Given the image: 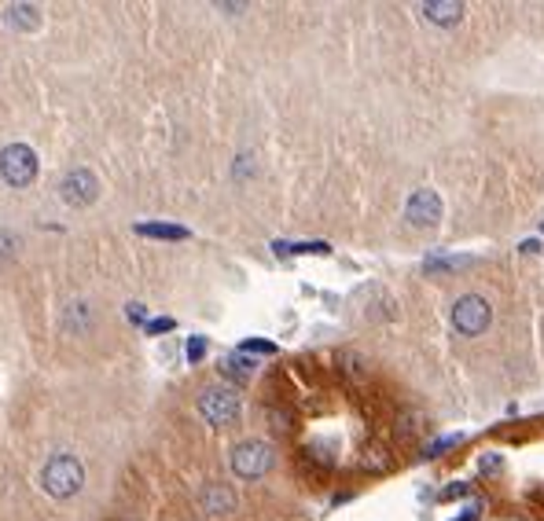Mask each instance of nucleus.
Segmentation results:
<instances>
[{
  "mask_svg": "<svg viewBox=\"0 0 544 521\" xmlns=\"http://www.w3.org/2000/svg\"><path fill=\"white\" fill-rule=\"evenodd\" d=\"M85 485V467L74 459V455H52L44 467H41V488L52 496V499H70L78 496Z\"/></svg>",
  "mask_w": 544,
  "mask_h": 521,
  "instance_id": "1",
  "label": "nucleus"
},
{
  "mask_svg": "<svg viewBox=\"0 0 544 521\" xmlns=\"http://www.w3.org/2000/svg\"><path fill=\"white\" fill-rule=\"evenodd\" d=\"M229 462H232V474H236V478H243V481H258V478H265V474L272 470V462H277V455H272V444H265V441L250 437V441H239V444L232 448Z\"/></svg>",
  "mask_w": 544,
  "mask_h": 521,
  "instance_id": "2",
  "label": "nucleus"
},
{
  "mask_svg": "<svg viewBox=\"0 0 544 521\" xmlns=\"http://www.w3.org/2000/svg\"><path fill=\"white\" fill-rule=\"evenodd\" d=\"M199 412L210 426H232L239 419V393L229 386H206L199 393Z\"/></svg>",
  "mask_w": 544,
  "mask_h": 521,
  "instance_id": "3",
  "label": "nucleus"
},
{
  "mask_svg": "<svg viewBox=\"0 0 544 521\" xmlns=\"http://www.w3.org/2000/svg\"><path fill=\"white\" fill-rule=\"evenodd\" d=\"M0 177L8 188H30L37 181V154L26 144H8L0 151Z\"/></svg>",
  "mask_w": 544,
  "mask_h": 521,
  "instance_id": "4",
  "label": "nucleus"
},
{
  "mask_svg": "<svg viewBox=\"0 0 544 521\" xmlns=\"http://www.w3.org/2000/svg\"><path fill=\"white\" fill-rule=\"evenodd\" d=\"M489 323H493V305H489L482 294H464L456 305H453V327L467 338L482 334Z\"/></svg>",
  "mask_w": 544,
  "mask_h": 521,
  "instance_id": "5",
  "label": "nucleus"
},
{
  "mask_svg": "<svg viewBox=\"0 0 544 521\" xmlns=\"http://www.w3.org/2000/svg\"><path fill=\"white\" fill-rule=\"evenodd\" d=\"M60 199H63L70 209H85V206H92V202L99 199V181H96V172H92V169H85V165L70 169L67 177L60 181Z\"/></svg>",
  "mask_w": 544,
  "mask_h": 521,
  "instance_id": "6",
  "label": "nucleus"
},
{
  "mask_svg": "<svg viewBox=\"0 0 544 521\" xmlns=\"http://www.w3.org/2000/svg\"><path fill=\"white\" fill-rule=\"evenodd\" d=\"M405 217H408L416 228H434V224L442 220V199H438V191H430V188L412 191V199H408V206H405Z\"/></svg>",
  "mask_w": 544,
  "mask_h": 521,
  "instance_id": "7",
  "label": "nucleus"
},
{
  "mask_svg": "<svg viewBox=\"0 0 544 521\" xmlns=\"http://www.w3.org/2000/svg\"><path fill=\"white\" fill-rule=\"evenodd\" d=\"M236 503H239L236 492H232L229 485H221V481H210V485L199 488V507H202V514H210V517H225V514H232Z\"/></svg>",
  "mask_w": 544,
  "mask_h": 521,
  "instance_id": "8",
  "label": "nucleus"
},
{
  "mask_svg": "<svg viewBox=\"0 0 544 521\" xmlns=\"http://www.w3.org/2000/svg\"><path fill=\"white\" fill-rule=\"evenodd\" d=\"M60 327H63L67 334H89V327H92V305H89V302H70V305L63 309Z\"/></svg>",
  "mask_w": 544,
  "mask_h": 521,
  "instance_id": "9",
  "label": "nucleus"
},
{
  "mask_svg": "<svg viewBox=\"0 0 544 521\" xmlns=\"http://www.w3.org/2000/svg\"><path fill=\"white\" fill-rule=\"evenodd\" d=\"M419 15L434 26H456L464 19V5H423Z\"/></svg>",
  "mask_w": 544,
  "mask_h": 521,
  "instance_id": "10",
  "label": "nucleus"
},
{
  "mask_svg": "<svg viewBox=\"0 0 544 521\" xmlns=\"http://www.w3.org/2000/svg\"><path fill=\"white\" fill-rule=\"evenodd\" d=\"M5 23L15 26V30H23V33H30V30H37L41 12H37L33 5H12V8L5 12Z\"/></svg>",
  "mask_w": 544,
  "mask_h": 521,
  "instance_id": "11",
  "label": "nucleus"
},
{
  "mask_svg": "<svg viewBox=\"0 0 544 521\" xmlns=\"http://www.w3.org/2000/svg\"><path fill=\"white\" fill-rule=\"evenodd\" d=\"M221 375L232 378V382H250L254 378V360L243 357V353H232V357L221 360Z\"/></svg>",
  "mask_w": 544,
  "mask_h": 521,
  "instance_id": "12",
  "label": "nucleus"
},
{
  "mask_svg": "<svg viewBox=\"0 0 544 521\" xmlns=\"http://www.w3.org/2000/svg\"><path fill=\"white\" fill-rule=\"evenodd\" d=\"M136 231L151 239H188V228H177V224H140Z\"/></svg>",
  "mask_w": 544,
  "mask_h": 521,
  "instance_id": "13",
  "label": "nucleus"
},
{
  "mask_svg": "<svg viewBox=\"0 0 544 521\" xmlns=\"http://www.w3.org/2000/svg\"><path fill=\"white\" fill-rule=\"evenodd\" d=\"M19 250V239L12 236V231H0V257H12Z\"/></svg>",
  "mask_w": 544,
  "mask_h": 521,
  "instance_id": "14",
  "label": "nucleus"
},
{
  "mask_svg": "<svg viewBox=\"0 0 544 521\" xmlns=\"http://www.w3.org/2000/svg\"><path fill=\"white\" fill-rule=\"evenodd\" d=\"M464 265H471L467 257H449V261H427V272H442V268H464Z\"/></svg>",
  "mask_w": 544,
  "mask_h": 521,
  "instance_id": "15",
  "label": "nucleus"
},
{
  "mask_svg": "<svg viewBox=\"0 0 544 521\" xmlns=\"http://www.w3.org/2000/svg\"><path fill=\"white\" fill-rule=\"evenodd\" d=\"M277 345L272 341H243V353H272Z\"/></svg>",
  "mask_w": 544,
  "mask_h": 521,
  "instance_id": "16",
  "label": "nucleus"
},
{
  "mask_svg": "<svg viewBox=\"0 0 544 521\" xmlns=\"http://www.w3.org/2000/svg\"><path fill=\"white\" fill-rule=\"evenodd\" d=\"M202 353H206V341H202V338H192V345H188V360L195 364V360H202Z\"/></svg>",
  "mask_w": 544,
  "mask_h": 521,
  "instance_id": "17",
  "label": "nucleus"
},
{
  "mask_svg": "<svg viewBox=\"0 0 544 521\" xmlns=\"http://www.w3.org/2000/svg\"><path fill=\"white\" fill-rule=\"evenodd\" d=\"M162 330H174V320H155V323H147V334H162Z\"/></svg>",
  "mask_w": 544,
  "mask_h": 521,
  "instance_id": "18",
  "label": "nucleus"
},
{
  "mask_svg": "<svg viewBox=\"0 0 544 521\" xmlns=\"http://www.w3.org/2000/svg\"><path fill=\"white\" fill-rule=\"evenodd\" d=\"M129 320H133V323H144V305L133 302V305H129Z\"/></svg>",
  "mask_w": 544,
  "mask_h": 521,
  "instance_id": "19",
  "label": "nucleus"
},
{
  "mask_svg": "<svg viewBox=\"0 0 544 521\" xmlns=\"http://www.w3.org/2000/svg\"><path fill=\"white\" fill-rule=\"evenodd\" d=\"M540 231H544V224H540Z\"/></svg>",
  "mask_w": 544,
  "mask_h": 521,
  "instance_id": "20",
  "label": "nucleus"
}]
</instances>
